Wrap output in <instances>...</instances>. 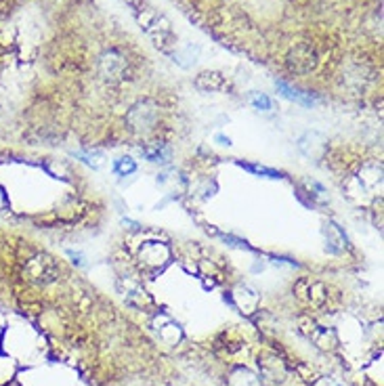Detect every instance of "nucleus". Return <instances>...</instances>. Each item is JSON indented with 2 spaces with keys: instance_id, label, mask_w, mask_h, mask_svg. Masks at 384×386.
<instances>
[{
  "instance_id": "nucleus-2",
  "label": "nucleus",
  "mask_w": 384,
  "mask_h": 386,
  "mask_svg": "<svg viewBox=\"0 0 384 386\" xmlns=\"http://www.w3.org/2000/svg\"><path fill=\"white\" fill-rule=\"evenodd\" d=\"M128 72V59L124 53H120L118 48H110L101 55L99 59V74L110 80V82H118L122 78H126Z\"/></svg>"
},
{
  "instance_id": "nucleus-5",
  "label": "nucleus",
  "mask_w": 384,
  "mask_h": 386,
  "mask_svg": "<svg viewBox=\"0 0 384 386\" xmlns=\"http://www.w3.org/2000/svg\"><path fill=\"white\" fill-rule=\"evenodd\" d=\"M275 86L282 91V95H284L286 99H290V101H294V103H298V105H303V107H313V105L317 103V99H315L311 93H305V91H300V88H296V86L284 82V80H277Z\"/></svg>"
},
{
  "instance_id": "nucleus-9",
  "label": "nucleus",
  "mask_w": 384,
  "mask_h": 386,
  "mask_svg": "<svg viewBox=\"0 0 384 386\" xmlns=\"http://www.w3.org/2000/svg\"><path fill=\"white\" fill-rule=\"evenodd\" d=\"M252 105L256 107V109H263V112H269L271 107H273V101L267 97V95H260V93H254L252 95Z\"/></svg>"
},
{
  "instance_id": "nucleus-8",
  "label": "nucleus",
  "mask_w": 384,
  "mask_h": 386,
  "mask_svg": "<svg viewBox=\"0 0 384 386\" xmlns=\"http://www.w3.org/2000/svg\"><path fill=\"white\" fill-rule=\"evenodd\" d=\"M241 168L254 173V175H265L269 179H282V173L273 171V168H265V166H254V164H241Z\"/></svg>"
},
{
  "instance_id": "nucleus-4",
  "label": "nucleus",
  "mask_w": 384,
  "mask_h": 386,
  "mask_svg": "<svg viewBox=\"0 0 384 386\" xmlns=\"http://www.w3.org/2000/svg\"><path fill=\"white\" fill-rule=\"evenodd\" d=\"M315 63H317V59H315V53L309 44L296 46L290 53V69H294V72H309L315 67Z\"/></svg>"
},
{
  "instance_id": "nucleus-10",
  "label": "nucleus",
  "mask_w": 384,
  "mask_h": 386,
  "mask_svg": "<svg viewBox=\"0 0 384 386\" xmlns=\"http://www.w3.org/2000/svg\"><path fill=\"white\" fill-rule=\"evenodd\" d=\"M216 141H218L220 145H227V147L231 145V139H229V137H223V135H216Z\"/></svg>"
},
{
  "instance_id": "nucleus-3",
  "label": "nucleus",
  "mask_w": 384,
  "mask_h": 386,
  "mask_svg": "<svg viewBox=\"0 0 384 386\" xmlns=\"http://www.w3.org/2000/svg\"><path fill=\"white\" fill-rule=\"evenodd\" d=\"M126 122L137 133H145V131L154 128V124L158 122V105L154 101H139L126 114Z\"/></svg>"
},
{
  "instance_id": "nucleus-6",
  "label": "nucleus",
  "mask_w": 384,
  "mask_h": 386,
  "mask_svg": "<svg viewBox=\"0 0 384 386\" xmlns=\"http://www.w3.org/2000/svg\"><path fill=\"white\" fill-rule=\"evenodd\" d=\"M195 86L199 91H223L227 88V82L218 72H204L195 78Z\"/></svg>"
},
{
  "instance_id": "nucleus-1",
  "label": "nucleus",
  "mask_w": 384,
  "mask_h": 386,
  "mask_svg": "<svg viewBox=\"0 0 384 386\" xmlns=\"http://www.w3.org/2000/svg\"><path fill=\"white\" fill-rule=\"evenodd\" d=\"M57 275H59V267L48 254H36L25 262V277L36 286L51 284L57 279Z\"/></svg>"
},
{
  "instance_id": "nucleus-7",
  "label": "nucleus",
  "mask_w": 384,
  "mask_h": 386,
  "mask_svg": "<svg viewBox=\"0 0 384 386\" xmlns=\"http://www.w3.org/2000/svg\"><path fill=\"white\" fill-rule=\"evenodd\" d=\"M145 158H147L150 162H168L171 152H168L164 145H156L154 149H145Z\"/></svg>"
}]
</instances>
